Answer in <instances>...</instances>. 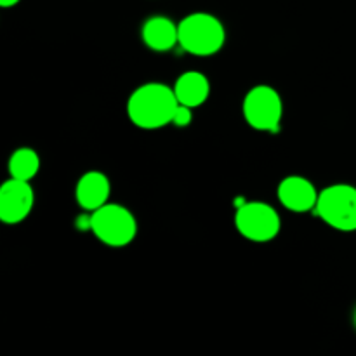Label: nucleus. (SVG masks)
Listing matches in <instances>:
<instances>
[{
    "mask_svg": "<svg viewBox=\"0 0 356 356\" xmlns=\"http://www.w3.org/2000/svg\"><path fill=\"white\" fill-rule=\"evenodd\" d=\"M19 2H21V0H0V6H2L3 9H9V7L17 6Z\"/></svg>",
    "mask_w": 356,
    "mask_h": 356,
    "instance_id": "obj_15",
    "label": "nucleus"
},
{
    "mask_svg": "<svg viewBox=\"0 0 356 356\" xmlns=\"http://www.w3.org/2000/svg\"><path fill=\"white\" fill-rule=\"evenodd\" d=\"M313 212L337 232H356V188L346 183L323 188Z\"/></svg>",
    "mask_w": 356,
    "mask_h": 356,
    "instance_id": "obj_4",
    "label": "nucleus"
},
{
    "mask_svg": "<svg viewBox=\"0 0 356 356\" xmlns=\"http://www.w3.org/2000/svg\"><path fill=\"white\" fill-rule=\"evenodd\" d=\"M35 193L30 181L7 179L0 188V221L3 225H19L33 211Z\"/></svg>",
    "mask_w": 356,
    "mask_h": 356,
    "instance_id": "obj_7",
    "label": "nucleus"
},
{
    "mask_svg": "<svg viewBox=\"0 0 356 356\" xmlns=\"http://www.w3.org/2000/svg\"><path fill=\"white\" fill-rule=\"evenodd\" d=\"M111 195V183L106 174L99 170H89L82 174L75 186L76 204L87 212H94L108 204Z\"/></svg>",
    "mask_w": 356,
    "mask_h": 356,
    "instance_id": "obj_9",
    "label": "nucleus"
},
{
    "mask_svg": "<svg viewBox=\"0 0 356 356\" xmlns=\"http://www.w3.org/2000/svg\"><path fill=\"white\" fill-rule=\"evenodd\" d=\"M318 195L320 193L315 188V184L308 177L302 176L284 177L277 188L278 202L287 211L296 212V214H305V212L315 211Z\"/></svg>",
    "mask_w": 356,
    "mask_h": 356,
    "instance_id": "obj_8",
    "label": "nucleus"
},
{
    "mask_svg": "<svg viewBox=\"0 0 356 356\" xmlns=\"http://www.w3.org/2000/svg\"><path fill=\"white\" fill-rule=\"evenodd\" d=\"M191 111H193V108L179 104L176 113H174L172 124L176 125V127H188V125L191 124V118H193V113H191Z\"/></svg>",
    "mask_w": 356,
    "mask_h": 356,
    "instance_id": "obj_13",
    "label": "nucleus"
},
{
    "mask_svg": "<svg viewBox=\"0 0 356 356\" xmlns=\"http://www.w3.org/2000/svg\"><path fill=\"white\" fill-rule=\"evenodd\" d=\"M174 92H176L179 104L195 110V108L202 106L211 96V82H209L207 75L197 72V70H191V72H184L177 76L176 83H174Z\"/></svg>",
    "mask_w": 356,
    "mask_h": 356,
    "instance_id": "obj_11",
    "label": "nucleus"
},
{
    "mask_svg": "<svg viewBox=\"0 0 356 356\" xmlns=\"http://www.w3.org/2000/svg\"><path fill=\"white\" fill-rule=\"evenodd\" d=\"M179 45L188 54L207 58L225 47L226 30L219 17L209 13H191L177 23Z\"/></svg>",
    "mask_w": 356,
    "mask_h": 356,
    "instance_id": "obj_2",
    "label": "nucleus"
},
{
    "mask_svg": "<svg viewBox=\"0 0 356 356\" xmlns=\"http://www.w3.org/2000/svg\"><path fill=\"white\" fill-rule=\"evenodd\" d=\"M92 228L90 233L106 247L120 249L134 242L138 235V221L127 207L120 204H104L90 212Z\"/></svg>",
    "mask_w": 356,
    "mask_h": 356,
    "instance_id": "obj_3",
    "label": "nucleus"
},
{
    "mask_svg": "<svg viewBox=\"0 0 356 356\" xmlns=\"http://www.w3.org/2000/svg\"><path fill=\"white\" fill-rule=\"evenodd\" d=\"M243 118L247 124L259 132L278 134L284 118V101L280 92L271 86L252 87L243 97Z\"/></svg>",
    "mask_w": 356,
    "mask_h": 356,
    "instance_id": "obj_5",
    "label": "nucleus"
},
{
    "mask_svg": "<svg viewBox=\"0 0 356 356\" xmlns=\"http://www.w3.org/2000/svg\"><path fill=\"white\" fill-rule=\"evenodd\" d=\"M355 325H356V313H355Z\"/></svg>",
    "mask_w": 356,
    "mask_h": 356,
    "instance_id": "obj_16",
    "label": "nucleus"
},
{
    "mask_svg": "<svg viewBox=\"0 0 356 356\" xmlns=\"http://www.w3.org/2000/svg\"><path fill=\"white\" fill-rule=\"evenodd\" d=\"M40 170V156L33 148L21 146L10 155L9 174L14 179L31 181Z\"/></svg>",
    "mask_w": 356,
    "mask_h": 356,
    "instance_id": "obj_12",
    "label": "nucleus"
},
{
    "mask_svg": "<svg viewBox=\"0 0 356 356\" xmlns=\"http://www.w3.org/2000/svg\"><path fill=\"white\" fill-rule=\"evenodd\" d=\"M141 38L152 51H172L179 44V26L167 16H152L143 24Z\"/></svg>",
    "mask_w": 356,
    "mask_h": 356,
    "instance_id": "obj_10",
    "label": "nucleus"
},
{
    "mask_svg": "<svg viewBox=\"0 0 356 356\" xmlns=\"http://www.w3.org/2000/svg\"><path fill=\"white\" fill-rule=\"evenodd\" d=\"M235 228L243 238L256 243L271 242L282 229L280 214L266 202H243L236 207Z\"/></svg>",
    "mask_w": 356,
    "mask_h": 356,
    "instance_id": "obj_6",
    "label": "nucleus"
},
{
    "mask_svg": "<svg viewBox=\"0 0 356 356\" xmlns=\"http://www.w3.org/2000/svg\"><path fill=\"white\" fill-rule=\"evenodd\" d=\"M75 226L79 232H90L92 228V219H90V214H82L76 218Z\"/></svg>",
    "mask_w": 356,
    "mask_h": 356,
    "instance_id": "obj_14",
    "label": "nucleus"
},
{
    "mask_svg": "<svg viewBox=\"0 0 356 356\" xmlns=\"http://www.w3.org/2000/svg\"><path fill=\"white\" fill-rule=\"evenodd\" d=\"M179 101L174 87L162 82H148L132 90L127 99V117L136 127L155 131L172 124Z\"/></svg>",
    "mask_w": 356,
    "mask_h": 356,
    "instance_id": "obj_1",
    "label": "nucleus"
}]
</instances>
